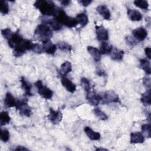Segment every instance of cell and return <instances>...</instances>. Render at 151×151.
<instances>
[{
	"mask_svg": "<svg viewBox=\"0 0 151 151\" xmlns=\"http://www.w3.org/2000/svg\"><path fill=\"white\" fill-rule=\"evenodd\" d=\"M34 6L42 15L46 16H55L58 8L52 1L46 0L36 1L34 4Z\"/></svg>",
	"mask_w": 151,
	"mask_h": 151,
	"instance_id": "cell-1",
	"label": "cell"
},
{
	"mask_svg": "<svg viewBox=\"0 0 151 151\" xmlns=\"http://www.w3.org/2000/svg\"><path fill=\"white\" fill-rule=\"evenodd\" d=\"M55 19L61 25H64L68 28L75 27L78 22L75 18L67 15L65 11L60 8H58L55 15Z\"/></svg>",
	"mask_w": 151,
	"mask_h": 151,
	"instance_id": "cell-2",
	"label": "cell"
},
{
	"mask_svg": "<svg viewBox=\"0 0 151 151\" xmlns=\"http://www.w3.org/2000/svg\"><path fill=\"white\" fill-rule=\"evenodd\" d=\"M52 35V29L48 25L44 24L38 25L34 31L35 37L42 42L50 40Z\"/></svg>",
	"mask_w": 151,
	"mask_h": 151,
	"instance_id": "cell-3",
	"label": "cell"
},
{
	"mask_svg": "<svg viewBox=\"0 0 151 151\" xmlns=\"http://www.w3.org/2000/svg\"><path fill=\"white\" fill-rule=\"evenodd\" d=\"M33 43L28 40H24L19 45L14 48L13 55L15 57H19L22 55L27 50H31Z\"/></svg>",
	"mask_w": 151,
	"mask_h": 151,
	"instance_id": "cell-4",
	"label": "cell"
},
{
	"mask_svg": "<svg viewBox=\"0 0 151 151\" xmlns=\"http://www.w3.org/2000/svg\"><path fill=\"white\" fill-rule=\"evenodd\" d=\"M15 107L19 110V114L23 116L30 117L32 114V110L28 105V100L27 99L17 100V104Z\"/></svg>",
	"mask_w": 151,
	"mask_h": 151,
	"instance_id": "cell-5",
	"label": "cell"
},
{
	"mask_svg": "<svg viewBox=\"0 0 151 151\" xmlns=\"http://www.w3.org/2000/svg\"><path fill=\"white\" fill-rule=\"evenodd\" d=\"M35 86L37 88L38 93L44 99H50L52 97V91L44 86L41 80H38L35 83Z\"/></svg>",
	"mask_w": 151,
	"mask_h": 151,
	"instance_id": "cell-6",
	"label": "cell"
},
{
	"mask_svg": "<svg viewBox=\"0 0 151 151\" xmlns=\"http://www.w3.org/2000/svg\"><path fill=\"white\" fill-rule=\"evenodd\" d=\"M102 97L101 103L107 104L110 103H119L120 99L119 95L113 90L106 91Z\"/></svg>",
	"mask_w": 151,
	"mask_h": 151,
	"instance_id": "cell-7",
	"label": "cell"
},
{
	"mask_svg": "<svg viewBox=\"0 0 151 151\" xmlns=\"http://www.w3.org/2000/svg\"><path fill=\"white\" fill-rule=\"evenodd\" d=\"M49 120L54 124H58L63 119L62 113L60 110H54L53 109H50V113L47 116Z\"/></svg>",
	"mask_w": 151,
	"mask_h": 151,
	"instance_id": "cell-8",
	"label": "cell"
},
{
	"mask_svg": "<svg viewBox=\"0 0 151 151\" xmlns=\"http://www.w3.org/2000/svg\"><path fill=\"white\" fill-rule=\"evenodd\" d=\"M86 99L88 101L89 103L94 106H97L99 103H101L102 97L101 95L96 93L94 91H88L86 94Z\"/></svg>",
	"mask_w": 151,
	"mask_h": 151,
	"instance_id": "cell-9",
	"label": "cell"
},
{
	"mask_svg": "<svg viewBox=\"0 0 151 151\" xmlns=\"http://www.w3.org/2000/svg\"><path fill=\"white\" fill-rule=\"evenodd\" d=\"M96 34L99 41L103 42L106 41L109 39L108 31L103 25L96 26Z\"/></svg>",
	"mask_w": 151,
	"mask_h": 151,
	"instance_id": "cell-10",
	"label": "cell"
},
{
	"mask_svg": "<svg viewBox=\"0 0 151 151\" xmlns=\"http://www.w3.org/2000/svg\"><path fill=\"white\" fill-rule=\"evenodd\" d=\"M132 34L137 41H142L147 36V31L143 27H139L132 31Z\"/></svg>",
	"mask_w": 151,
	"mask_h": 151,
	"instance_id": "cell-11",
	"label": "cell"
},
{
	"mask_svg": "<svg viewBox=\"0 0 151 151\" xmlns=\"http://www.w3.org/2000/svg\"><path fill=\"white\" fill-rule=\"evenodd\" d=\"M22 37L18 33L14 32L11 37L8 40V43L11 48H14L23 41Z\"/></svg>",
	"mask_w": 151,
	"mask_h": 151,
	"instance_id": "cell-12",
	"label": "cell"
},
{
	"mask_svg": "<svg viewBox=\"0 0 151 151\" xmlns=\"http://www.w3.org/2000/svg\"><path fill=\"white\" fill-rule=\"evenodd\" d=\"M61 82L65 88L70 93H74L76 90V86L68 78L63 76L61 79Z\"/></svg>",
	"mask_w": 151,
	"mask_h": 151,
	"instance_id": "cell-13",
	"label": "cell"
},
{
	"mask_svg": "<svg viewBox=\"0 0 151 151\" xmlns=\"http://www.w3.org/2000/svg\"><path fill=\"white\" fill-rule=\"evenodd\" d=\"M48 25L52 31H59L62 28V25L55 18H48L43 21V23Z\"/></svg>",
	"mask_w": 151,
	"mask_h": 151,
	"instance_id": "cell-14",
	"label": "cell"
},
{
	"mask_svg": "<svg viewBox=\"0 0 151 151\" xmlns=\"http://www.w3.org/2000/svg\"><path fill=\"white\" fill-rule=\"evenodd\" d=\"M17 104V100L12 96L10 93H6L5 99H4V104L8 108L16 107Z\"/></svg>",
	"mask_w": 151,
	"mask_h": 151,
	"instance_id": "cell-15",
	"label": "cell"
},
{
	"mask_svg": "<svg viewBox=\"0 0 151 151\" xmlns=\"http://www.w3.org/2000/svg\"><path fill=\"white\" fill-rule=\"evenodd\" d=\"M43 51L48 54H54L56 51L57 46L49 40L42 42Z\"/></svg>",
	"mask_w": 151,
	"mask_h": 151,
	"instance_id": "cell-16",
	"label": "cell"
},
{
	"mask_svg": "<svg viewBox=\"0 0 151 151\" xmlns=\"http://www.w3.org/2000/svg\"><path fill=\"white\" fill-rule=\"evenodd\" d=\"M145 141V136L142 134V133L137 132H133L130 134V143L133 144L136 143H142Z\"/></svg>",
	"mask_w": 151,
	"mask_h": 151,
	"instance_id": "cell-17",
	"label": "cell"
},
{
	"mask_svg": "<svg viewBox=\"0 0 151 151\" xmlns=\"http://www.w3.org/2000/svg\"><path fill=\"white\" fill-rule=\"evenodd\" d=\"M84 132L88 137L91 140H98L100 139V134L99 132L94 131L91 127L86 126L84 129Z\"/></svg>",
	"mask_w": 151,
	"mask_h": 151,
	"instance_id": "cell-18",
	"label": "cell"
},
{
	"mask_svg": "<svg viewBox=\"0 0 151 151\" xmlns=\"http://www.w3.org/2000/svg\"><path fill=\"white\" fill-rule=\"evenodd\" d=\"M96 10H97V12L100 15H101L104 19L109 20L110 19V17H111L110 12L106 5H99L97 7Z\"/></svg>",
	"mask_w": 151,
	"mask_h": 151,
	"instance_id": "cell-19",
	"label": "cell"
},
{
	"mask_svg": "<svg viewBox=\"0 0 151 151\" xmlns=\"http://www.w3.org/2000/svg\"><path fill=\"white\" fill-rule=\"evenodd\" d=\"M127 14L129 19L132 21H139L143 18V16L141 14V13L139 11L135 9H128Z\"/></svg>",
	"mask_w": 151,
	"mask_h": 151,
	"instance_id": "cell-20",
	"label": "cell"
},
{
	"mask_svg": "<svg viewBox=\"0 0 151 151\" xmlns=\"http://www.w3.org/2000/svg\"><path fill=\"white\" fill-rule=\"evenodd\" d=\"M87 49L88 53L92 56L96 61H99L100 60L101 53L99 49L92 46H88Z\"/></svg>",
	"mask_w": 151,
	"mask_h": 151,
	"instance_id": "cell-21",
	"label": "cell"
},
{
	"mask_svg": "<svg viewBox=\"0 0 151 151\" xmlns=\"http://www.w3.org/2000/svg\"><path fill=\"white\" fill-rule=\"evenodd\" d=\"M109 54L112 60L115 61H120L123 59L124 55V51L116 48H113Z\"/></svg>",
	"mask_w": 151,
	"mask_h": 151,
	"instance_id": "cell-22",
	"label": "cell"
},
{
	"mask_svg": "<svg viewBox=\"0 0 151 151\" xmlns=\"http://www.w3.org/2000/svg\"><path fill=\"white\" fill-rule=\"evenodd\" d=\"M20 81L21 83L22 88L24 91L26 95L29 96H32V94L31 93V84L24 77H21Z\"/></svg>",
	"mask_w": 151,
	"mask_h": 151,
	"instance_id": "cell-23",
	"label": "cell"
},
{
	"mask_svg": "<svg viewBox=\"0 0 151 151\" xmlns=\"http://www.w3.org/2000/svg\"><path fill=\"white\" fill-rule=\"evenodd\" d=\"M71 70H72V66H71V63L69 61H65L61 65L59 71H60V73L63 76H65L68 73L71 72Z\"/></svg>",
	"mask_w": 151,
	"mask_h": 151,
	"instance_id": "cell-24",
	"label": "cell"
},
{
	"mask_svg": "<svg viewBox=\"0 0 151 151\" xmlns=\"http://www.w3.org/2000/svg\"><path fill=\"white\" fill-rule=\"evenodd\" d=\"M140 101L145 106H149L151 104L150 89L147 90L144 93L142 94Z\"/></svg>",
	"mask_w": 151,
	"mask_h": 151,
	"instance_id": "cell-25",
	"label": "cell"
},
{
	"mask_svg": "<svg viewBox=\"0 0 151 151\" xmlns=\"http://www.w3.org/2000/svg\"><path fill=\"white\" fill-rule=\"evenodd\" d=\"M76 18L78 24H79L81 27H84L88 22V18L87 15L83 12L77 14Z\"/></svg>",
	"mask_w": 151,
	"mask_h": 151,
	"instance_id": "cell-26",
	"label": "cell"
},
{
	"mask_svg": "<svg viewBox=\"0 0 151 151\" xmlns=\"http://www.w3.org/2000/svg\"><path fill=\"white\" fill-rule=\"evenodd\" d=\"M140 66L142 70L147 74L150 75L151 74V68H150V63L149 60L146 59H141L140 60Z\"/></svg>",
	"mask_w": 151,
	"mask_h": 151,
	"instance_id": "cell-27",
	"label": "cell"
},
{
	"mask_svg": "<svg viewBox=\"0 0 151 151\" xmlns=\"http://www.w3.org/2000/svg\"><path fill=\"white\" fill-rule=\"evenodd\" d=\"M113 46L109 43L103 41L100 45V52L101 54H109L113 49Z\"/></svg>",
	"mask_w": 151,
	"mask_h": 151,
	"instance_id": "cell-28",
	"label": "cell"
},
{
	"mask_svg": "<svg viewBox=\"0 0 151 151\" xmlns=\"http://www.w3.org/2000/svg\"><path fill=\"white\" fill-rule=\"evenodd\" d=\"M11 117L7 111H2L0 114V123L1 126L5 125L10 122Z\"/></svg>",
	"mask_w": 151,
	"mask_h": 151,
	"instance_id": "cell-29",
	"label": "cell"
},
{
	"mask_svg": "<svg viewBox=\"0 0 151 151\" xmlns=\"http://www.w3.org/2000/svg\"><path fill=\"white\" fill-rule=\"evenodd\" d=\"M57 47V48L63 51H71V45H70L69 44H68L66 42H64V41H60L58 42L56 45Z\"/></svg>",
	"mask_w": 151,
	"mask_h": 151,
	"instance_id": "cell-30",
	"label": "cell"
},
{
	"mask_svg": "<svg viewBox=\"0 0 151 151\" xmlns=\"http://www.w3.org/2000/svg\"><path fill=\"white\" fill-rule=\"evenodd\" d=\"M80 84L83 88L86 91L88 92L91 89V83L89 80L85 77H83L80 80Z\"/></svg>",
	"mask_w": 151,
	"mask_h": 151,
	"instance_id": "cell-31",
	"label": "cell"
},
{
	"mask_svg": "<svg viewBox=\"0 0 151 151\" xmlns=\"http://www.w3.org/2000/svg\"><path fill=\"white\" fill-rule=\"evenodd\" d=\"M134 4L136 6L143 9H148L149 8V3L147 1L145 0H136L134 1Z\"/></svg>",
	"mask_w": 151,
	"mask_h": 151,
	"instance_id": "cell-32",
	"label": "cell"
},
{
	"mask_svg": "<svg viewBox=\"0 0 151 151\" xmlns=\"http://www.w3.org/2000/svg\"><path fill=\"white\" fill-rule=\"evenodd\" d=\"M93 112L94 114L100 120H106L107 119L108 117L106 115V114L105 113H104L103 111H102L99 108H96L93 110Z\"/></svg>",
	"mask_w": 151,
	"mask_h": 151,
	"instance_id": "cell-33",
	"label": "cell"
},
{
	"mask_svg": "<svg viewBox=\"0 0 151 151\" xmlns=\"http://www.w3.org/2000/svg\"><path fill=\"white\" fill-rule=\"evenodd\" d=\"M141 130H142V134H143L144 136H145L147 138L150 137L151 132H150V124H143L141 126Z\"/></svg>",
	"mask_w": 151,
	"mask_h": 151,
	"instance_id": "cell-34",
	"label": "cell"
},
{
	"mask_svg": "<svg viewBox=\"0 0 151 151\" xmlns=\"http://www.w3.org/2000/svg\"><path fill=\"white\" fill-rule=\"evenodd\" d=\"M1 140L4 142H6L9 139V133L6 129H2L1 131Z\"/></svg>",
	"mask_w": 151,
	"mask_h": 151,
	"instance_id": "cell-35",
	"label": "cell"
},
{
	"mask_svg": "<svg viewBox=\"0 0 151 151\" xmlns=\"http://www.w3.org/2000/svg\"><path fill=\"white\" fill-rule=\"evenodd\" d=\"M1 12L2 14H6L9 12V6L8 4L6 1H2L1 5Z\"/></svg>",
	"mask_w": 151,
	"mask_h": 151,
	"instance_id": "cell-36",
	"label": "cell"
},
{
	"mask_svg": "<svg viewBox=\"0 0 151 151\" xmlns=\"http://www.w3.org/2000/svg\"><path fill=\"white\" fill-rule=\"evenodd\" d=\"M1 33L2 36L7 40H8L14 34V32L9 28H5V29H2Z\"/></svg>",
	"mask_w": 151,
	"mask_h": 151,
	"instance_id": "cell-37",
	"label": "cell"
},
{
	"mask_svg": "<svg viewBox=\"0 0 151 151\" xmlns=\"http://www.w3.org/2000/svg\"><path fill=\"white\" fill-rule=\"evenodd\" d=\"M31 50L37 54H41L43 52V48L42 45H41L39 44H33Z\"/></svg>",
	"mask_w": 151,
	"mask_h": 151,
	"instance_id": "cell-38",
	"label": "cell"
},
{
	"mask_svg": "<svg viewBox=\"0 0 151 151\" xmlns=\"http://www.w3.org/2000/svg\"><path fill=\"white\" fill-rule=\"evenodd\" d=\"M143 83L144 84V86H145V87L147 89V90H150V78L149 77H145L143 78Z\"/></svg>",
	"mask_w": 151,
	"mask_h": 151,
	"instance_id": "cell-39",
	"label": "cell"
},
{
	"mask_svg": "<svg viewBox=\"0 0 151 151\" xmlns=\"http://www.w3.org/2000/svg\"><path fill=\"white\" fill-rule=\"evenodd\" d=\"M78 2L84 6H87L92 2V1H91V0H81V1H79Z\"/></svg>",
	"mask_w": 151,
	"mask_h": 151,
	"instance_id": "cell-40",
	"label": "cell"
},
{
	"mask_svg": "<svg viewBox=\"0 0 151 151\" xmlns=\"http://www.w3.org/2000/svg\"><path fill=\"white\" fill-rule=\"evenodd\" d=\"M145 52L146 57L150 60L151 58V48L150 47H146L145 48Z\"/></svg>",
	"mask_w": 151,
	"mask_h": 151,
	"instance_id": "cell-41",
	"label": "cell"
},
{
	"mask_svg": "<svg viewBox=\"0 0 151 151\" xmlns=\"http://www.w3.org/2000/svg\"><path fill=\"white\" fill-rule=\"evenodd\" d=\"M126 42H127V44L129 45H134L136 44V41L134 39H133L132 37H126Z\"/></svg>",
	"mask_w": 151,
	"mask_h": 151,
	"instance_id": "cell-42",
	"label": "cell"
},
{
	"mask_svg": "<svg viewBox=\"0 0 151 151\" xmlns=\"http://www.w3.org/2000/svg\"><path fill=\"white\" fill-rule=\"evenodd\" d=\"M15 150H28V149L22 146H18L15 149H14Z\"/></svg>",
	"mask_w": 151,
	"mask_h": 151,
	"instance_id": "cell-43",
	"label": "cell"
},
{
	"mask_svg": "<svg viewBox=\"0 0 151 151\" xmlns=\"http://www.w3.org/2000/svg\"><path fill=\"white\" fill-rule=\"evenodd\" d=\"M70 2H71V1H68V0H63V1H60L61 4H62L63 6H67L70 4Z\"/></svg>",
	"mask_w": 151,
	"mask_h": 151,
	"instance_id": "cell-44",
	"label": "cell"
},
{
	"mask_svg": "<svg viewBox=\"0 0 151 151\" xmlns=\"http://www.w3.org/2000/svg\"><path fill=\"white\" fill-rule=\"evenodd\" d=\"M96 150H107V149H104V148H97L96 149Z\"/></svg>",
	"mask_w": 151,
	"mask_h": 151,
	"instance_id": "cell-45",
	"label": "cell"
}]
</instances>
